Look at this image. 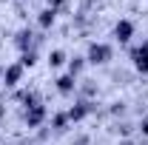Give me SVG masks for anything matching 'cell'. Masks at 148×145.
Returning <instances> with one entry per match:
<instances>
[{"label": "cell", "instance_id": "1", "mask_svg": "<svg viewBox=\"0 0 148 145\" xmlns=\"http://www.w3.org/2000/svg\"><path fill=\"white\" fill-rule=\"evenodd\" d=\"M111 60V49L106 43H91V49H88V63H106Z\"/></svg>", "mask_w": 148, "mask_h": 145}, {"label": "cell", "instance_id": "2", "mask_svg": "<svg viewBox=\"0 0 148 145\" xmlns=\"http://www.w3.org/2000/svg\"><path fill=\"white\" fill-rule=\"evenodd\" d=\"M131 57H134V66H137V71L148 74V43L137 46V49L131 51Z\"/></svg>", "mask_w": 148, "mask_h": 145}, {"label": "cell", "instance_id": "3", "mask_svg": "<svg viewBox=\"0 0 148 145\" xmlns=\"http://www.w3.org/2000/svg\"><path fill=\"white\" fill-rule=\"evenodd\" d=\"M131 34H134V26H131V20H120V23L114 26V37H117L120 43H128Z\"/></svg>", "mask_w": 148, "mask_h": 145}, {"label": "cell", "instance_id": "4", "mask_svg": "<svg viewBox=\"0 0 148 145\" xmlns=\"http://www.w3.org/2000/svg\"><path fill=\"white\" fill-rule=\"evenodd\" d=\"M20 74H23V66H9V68L3 71L6 85H17V83H20Z\"/></svg>", "mask_w": 148, "mask_h": 145}, {"label": "cell", "instance_id": "5", "mask_svg": "<svg viewBox=\"0 0 148 145\" xmlns=\"http://www.w3.org/2000/svg\"><path fill=\"white\" fill-rule=\"evenodd\" d=\"M74 85H77V83H74V74H66V77H60V80H57V88L63 91V94H71Z\"/></svg>", "mask_w": 148, "mask_h": 145}, {"label": "cell", "instance_id": "6", "mask_svg": "<svg viewBox=\"0 0 148 145\" xmlns=\"http://www.w3.org/2000/svg\"><path fill=\"white\" fill-rule=\"evenodd\" d=\"M86 114H88V103H80L77 108H71V111H69V120H83Z\"/></svg>", "mask_w": 148, "mask_h": 145}, {"label": "cell", "instance_id": "7", "mask_svg": "<svg viewBox=\"0 0 148 145\" xmlns=\"http://www.w3.org/2000/svg\"><path fill=\"white\" fill-rule=\"evenodd\" d=\"M51 23H54V9H46V12L40 14V26L46 29V26H51Z\"/></svg>", "mask_w": 148, "mask_h": 145}, {"label": "cell", "instance_id": "8", "mask_svg": "<svg viewBox=\"0 0 148 145\" xmlns=\"http://www.w3.org/2000/svg\"><path fill=\"white\" fill-rule=\"evenodd\" d=\"M63 60H66L63 51H51V54H49V66H63Z\"/></svg>", "mask_w": 148, "mask_h": 145}, {"label": "cell", "instance_id": "9", "mask_svg": "<svg viewBox=\"0 0 148 145\" xmlns=\"http://www.w3.org/2000/svg\"><path fill=\"white\" fill-rule=\"evenodd\" d=\"M20 49H26V46H32V31H20V40H17Z\"/></svg>", "mask_w": 148, "mask_h": 145}, {"label": "cell", "instance_id": "10", "mask_svg": "<svg viewBox=\"0 0 148 145\" xmlns=\"http://www.w3.org/2000/svg\"><path fill=\"white\" fill-rule=\"evenodd\" d=\"M69 68H71V74H77L80 68H83V57H74L71 63H69Z\"/></svg>", "mask_w": 148, "mask_h": 145}, {"label": "cell", "instance_id": "11", "mask_svg": "<svg viewBox=\"0 0 148 145\" xmlns=\"http://www.w3.org/2000/svg\"><path fill=\"white\" fill-rule=\"evenodd\" d=\"M34 51H23V66H34Z\"/></svg>", "mask_w": 148, "mask_h": 145}]
</instances>
